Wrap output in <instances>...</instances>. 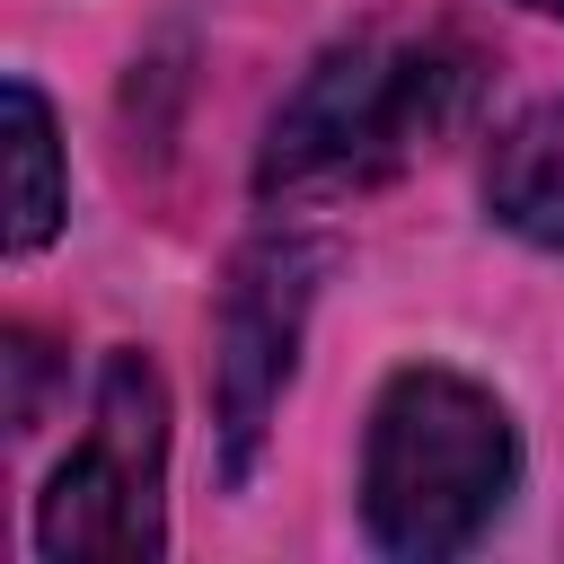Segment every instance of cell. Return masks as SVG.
I'll return each mask as SVG.
<instances>
[{
	"mask_svg": "<svg viewBox=\"0 0 564 564\" xmlns=\"http://www.w3.org/2000/svg\"><path fill=\"white\" fill-rule=\"evenodd\" d=\"M335 247L326 238H256L229 282H220V317H212V405H220V467L229 485L256 467L264 449V423H273V397L291 379V352H300V326H308V300L326 282Z\"/></svg>",
	"mask_w": 564,
	"mask_h": 564,
	"instance_id": "277c9868",
	"label": "cell"
},
{
	"mask_svg": "<svg viewBox=\"0 0 564 564\" xmlns=\"http://www.w3.org/2000/svg\"><path fill=\"white\" fill-rule=\"evenodd\" d=\"M520 485V432L458 370H397L361 441V520L388 555L441 564L476 546Z\"/></svg>",
	"mask_w": 564,
	"mask_h": 564,
	"instance_id": "6da1fadb",
	"label": "cell"
},
{
	"mask_svg": "<svg viewBox=\"0 0 564 564\" xmlns=\"http://www.w3.org/2000/svg\"><path fill=\"white\" fill-rule=\"evenodd\" d=\"M159 485H167V388L141 352H115L97 370L88 441L53 467L35 502V546L53 564H141L167 546Z\"/></svg>",
	"mask_w": 564,
	"mask_h": 564,
	"instance_id": "3957f363",
	"label": "cell"
},
{
	"mask_svg": "<svg viewBox=\"0 0 564 564\" xmlns=\"http://www.w3.org/2000/svg\"><path fill=\"white\" fill-rule=\"evenodd\" d=\"M485 203H494V220L511 238L564 247V97L502 123V141L485 159Z\"/></svg>",
	"mask_w": 564,
	"mask_h": 564,
	"instance_id": "5b68a950",
	"label": "cell"
},
{
	"mask_svg": "<svg viewBox=\"0 0 564 564\" xmlns=\"http://www.w3.org/2000/svg\"><path fill=\"white\" fill-rule=\"evenodd\" d=\"M529 9H546V18H564V0H529Z\"/></svg>",
	"mask_w": 564,
	"mask_h": 564,
	"instance_id": "ba28073f",
	"label": "cell"
},
{
	"mask_svg": "<svg viewBox=\"0 0 564 564\" xmlns=\"http://www.w3.org/2000/svg\"><path fill=\"white\" fill-rule=\"evenodd\" d=\"M0 141H9V256H35L62 212H70V185H62V132H53V106L35 79H9L0 88Z\"/></svg>",
	"mask_w": 564,
	"mask_h": 564,
	"instance_id": "8992f818",
	"label": "cell"
},
{
	"mask_svg": "<svg viewBox=\"0 0 564 564\" xmlns=\"http://www.w3.org/2000/svg\"><path fill=\"white\" fill-rule=\"evenodd\" d=\"M0 370H9V432H35V414H44V379H53V361H44V344L26 335V326H9V352H0Z\"/></svg>",
	"mask_w": 564,
	"mask_h": 564,
	"instance_id": "52a82bcc",
	"label": "cell"
},
{
	"mask_svg": "<svg viewBox=\"0 0 564 564\" xmlns=\"http://www.w3.org/2000/svg\"><path fill=\"white\" fill-rule=\"evenodd\" d=\"M467 115V53L449 44H335L264 132V194H344L397 176Z\"/></svg>",
	"mask_w": 564,
	"mask_h": 564,
	"instance_id": "7a4b0ae2",
	"label": "cell"
}]
</instances>
